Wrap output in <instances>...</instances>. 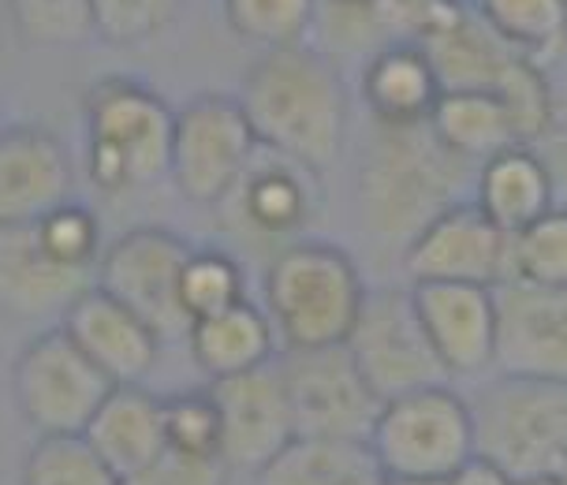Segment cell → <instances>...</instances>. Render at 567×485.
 <instances>
[{"mask_svg": "<svg viewBox=\"0 0 567 485\" xmlns=\"http://www.w3.org/2000/svg\"><path fill=\"white\" fill-rule=\"evenodd\" d=\"M239 105L258 143L310 172H326L348 143V86L337 60L313 45L258 53L239 90Z\"/></svg>", "mask_w": 567, "mask_h": 485, "instance_id": "obj_1", "label": "cell"}, {"mask_svg": "<svg viewBox=\"0 0 567 485\" xmlns=\"http://www.w3.org/2000/svg\"><path fill=\"white\" fill-rule=\"evenodd\" d=\"M467 184H474V168L452 157L425 124H373L359 168V209L373 236L408 247L433 217L463 202L460 190Z\"/></svg>", "mask_w": 567, "mask_h": 485, "instance_id": "obj_2", "label": "cell"}, {"mask_svg": "<svg viewBox=\"0 0 567 485\" xmlns=\"http://www.w3.org/2000/svg\"><path fill=\"white\" fill-rule=\"evenodd\" d=\"M261 291L280 351L348 343L370 296L354 258L329 239L284 242L269 261Z\"/></svg>", "mask_w": 567, "mask_h": 485, "instance_id": "obj_3", "label": "cell"}, {"mask_svg": "<svg viewBox=\"0 0 567 485\" xmlns=\"http://www.w3.org/2000/svg\"><path fill=\"white\" fill-rule=\"evenodd\" d=\"M176 109L124 75L97 79L83 94V154L101 195H131L168 179Z\"/></svg>", "mask_w": 567, "mask_h": 485, "instance_id": "obj_4", "label": "cell"}, {"mask_svg": "<svg viewBox=\"0 0 567 485\" xmlns=\"http://www.w3.org/2000/svg\"><path fill=\"white\" fill-rule=\"evenodd\" d=\"M467 403L474 456L519 485L560 478L567 467V381L493 373Z\"/></svg>", "mask_w": 567, "mask_h": 485, "instance_id": "obj_5", "label": "cell"}, {"mask_svg": "<svg viewBox=\"0 0 567 485\" xmlns=\"http://www.w3.org/2000/svg\"><path fill=\"white\" fill-rule=\"evenodd\" d=\"M367 448L389 482H449L474 460L471 403L452 385L384 400Z\"/></svg>", "mask_w": 567, "mask_h": 485, "instance_id": "obj_6", "label": "cell"}, {"mask_svg": "<svg viewBox=\"0 0 567 485\" xmlns=\"http://www.w3.org/2000/svg\"><path fill=\"white\" fill-rule=\"evenodd\" d=\"M116 385L90 362L64 326L30 337L12 362V400L38 437L83 433Z\"/></svg>", "mask_w": 567, "mask_h": 485, "instance_id": "obj_7", "label": "cell"}, {"mask_svg": "<svg viewBox=\"0 0 567 485\" xmlns=\"http://www.w3.org/2000/svg\"><path fill=\"white\" fill-rule=\"evenodd\" d=\"M258 149L261 143L239 97L198 94L176 109L168 179L190 206H220Z\"/></svg>", "mask_w": 567, "mask_h": 485, "instance_id": "obj_8", "label": "cell"}, {"mask_svg": "<svg viewBox=\"0 0 567 485\" xmlns=\"http://www.w3.org/2000/svg\"><path fill=\"white\" fill-rule=\"evenodd\" d=\"M195 242L172 228H131L101 250L94 285L131 307L161 343L187 340L190 321L179 307V272Z\"/></svg>", "mask_w": 567, "mask_h": 485, "instance_id": "obj_9", "label": "cell"}, {"mask_svg": "<svg viewBox=\"0 0 567 485\" xmlns=\"http://www.w3.org/2000/svg\"><path fill=\"white\" fill-rule=\"evenodd\" d=\"M284 392L291 403L299 437L362 441L378 422L381 396L362 378L359 362L343 348L280 351L277 359Z\"/></svg>", "mask_w": 567, "mask_h": 485, "instance_id": "obj_10", "label": "cell"}, {"mask_svg": "<svg viewBox=\"0 0 567 485\" xmlns=\"http://www.w3.org/2000/svg\"><path fill=\"white\" fill-rule=\"evenodd\" d=\"M343 348L359 362L362 378L378 392L381 403L392 396L430 385H449V370L441 367L437 351L425 337L419 310H414L411 288H381L370 291L359 326Z\"/></svg>", "mask_w": 567, "mask_h": 485, "instance_id": "obj_11", "label": "cell"}, {"mask_svg": "<svg viewBox=\"0 0 567 485\" xmlns=\"http://www.w3.org/2000/svg\"><path fill=\"white\" fill-rule=\"evenodd\" d=\"M411 285H482L512 280V236H504L474 202H455L403 247Z\"/></svg>", "mask_w": 567, "mask_h": 485, "instance_id": "obj_12", "label": "cell"}, {"mask_svg": "<svg viewBox=\"0 0 567 485\" xmlns=\"http://www.w3.org/2000/svg\"><path fill=\"white\" fill-rule=\"evenodd\" d=\"M209 389L220 411V463L231 474H261L299 437L277 362L228 381H209Z\"/></svg>", "mask_w": 567, "mask_h": 485, "instance_id": "obj_13", "label": "cell"}, {"mask_svg": "<svg viewBox=\"0 0 567 485\" xmlns=\"http://www.w3.org/2000/svg\"><path fill=\"white\" fill-rule=\"evenodd\" d=\"M411 299L449 378H482L496 370V288L411 285Z\"/></svg>", "mask_w": 567, "mask_h": 485, "instance_id": "obj_14", "label": "cell"}, {"mask_svg": "<svg viewBox=\"0 0 567 485\" xmlns=\"http://www.w3.org/2000/svg\"><path fill=\"white\" fill-rule=\"evenodd\" d=\"M496 373L567 381V288H496Z\"/></svg>", "mask_w": 567, "mask_h": 485, "instance_id": "obj_15", "label": "cell"}, {"mask_svg": "<svg viewBox=\"0 0 567 485\" xmlns=\"http://www.w3.org/2000/svg\"><path fill=\"white\" fill-rule=\"evenodd\" d=\"M75 190L64 143L45 124H4L0 131V228L53 214Z\"/></svg>", "mask_w": 567, "mask_h": 485, "instance_id": "obj_16", "label": "cell"}, {"mask_svg": "<svg viewBox=\"0 0 567 485\" xmlns=\"http://www.w3.org/2000/svg\"><path fill=\"white\" fill-rule=\"evenodd\" d=\"M60 326L113 385H142V378L157 362V332L135 310L113 299L109 291H101L97 285L71 302Z\"/></svg>", "mask_w": 567, "mask_h": 485, "instance_id": "obj_17", "label": "cell"}, {"mask_svg": "<svg viewBox=\"0 0 567 485\" xmlns=\"http://www.w3.org/2000/svg\"><path fill=\"white\" fill-rule=\"evenodd\" d=\"M313 179L318 172L261 146L220 209H228V217H236V225L250 236L302 239V228L313 217Z\"/></svg>", "mask_w": 567, "mask_h": 485, "instance_id": "obj_18", "label": "cell"}, {"mask_svg": "<svg viewBox=\"0 0 567 485\" xmlns=\"http://www.w3.org/2000/svg\"><path fill=\"white\" fill-rule=\"evenodd\" d=\"M94 288V277L75 272L49 255L38 225L0 228V310L16 321L68 314V307Z\"/></svg>", "mask_w": 567, "mask_h": 485, "instance_id": "obj_19", "label": "cell"}, {"mask_svg": "<svg viewBox=\"0 0 567 485\" xmlns=\"http://www.w3.org/2000/svg\"><path fill=\"white\" fill-rule=\"evenodd\" d=\"M422 49L437 68L444 90H474V94L504 97L534 68L530 60L504 45L474 8H467L449 30L422 42Z\"/></svg>", "mask_w": 567, "mask_h": 485, "instance_id": "obj_20", "label": "cell"}, {"mask_svg": "<svg viewBox=\"0 0 567 485\" xmlns=\"http://www.w3.org/2000/svg\"><path fill=\"white\" fill-rule=\"evenodd\" d=\"M83 437L120 478H131L168 456L165 400L142 385H116L90 419Z\"/></svg>", "mask_w": 567, "mask_h": 485, "instance_id": "obj_21", "label": "cell"}, {"mask_svg": "<svg viewBox=\"0 0 567 485\" xmlns=\"http://www.w3.org/2000/svg\"><path fill=\"white\" fill-rule=\"evenodd\" d=\"M362 101L373 124L384 127H422L444 94L437 68L414 42H389L370 53L362 68Z\"/></svg>", "mask_w": 567, "mask_h": 485, "instance_id": "obj_22", "label": "cell"}, {"mask_svg": "<svg viewBox=\"0 0 567 485\" xmlns=\"http://www.w3.org/2000/svg\"><path fill=\"white\" fill-rule=\"evenodd\" d=\"M474 206L504 236H519L556 206V179L534 146H508L474 168Z\"/></svg>", "mask_w": 567, "mask_h": 485, "instance_id": "obj_23", "label": "cell"}, {"mask_svg": "<svg viewBox=\"0 0 567 485\" xmlns=\"http://www.w3.org/2000/svg\"><path fill=\"white\" fill-rule=\"evenodd\" d=\"M187 348L195 367L209 381H228L239 378V373L266 370L280 359L277 329H272L266 307H255L250 299L195 321L187 332Z\"/></svg>", "mask_w": 567, "mask_h": 485, "instance_id": "obj_24", "label": "cell"}, {"mask_svg": "<svg viewBox=\"0 0 567 485\" xmlns=\"http://www.w3.org/2000/svg\"><path fill=\"white\" fill-rule=\"evenodd\" d=\"M425 127L452 157L467 161L471 168L504 154L508 146H519L515 124L501 97L474 94V90H444Z\"/></svg>", "mask_w": 567, "mask_h": 485, "instance_id": "obj_25", "label": "cell"}, {"mask_svg": "<svg viewBox=\"0 0 567 485\" xmlns=\"http://www.w3.org/2000/svg\"><path fill=\"white\" fill-rule=\"evenodd\" d=\"M384 478L362 441L296 437L266 471L258 485H370Z\"/></svg>", "mask_w": 567, "mask_h": 485, "instance_id": "obj_26", "label": "cell"}, {"mask_svg": "<svg viewBox=\"0 0 567 485\" xmlns=\"http://www.w3.org/2000/svg\"><path fill=\"white\" fill-rule=\"evenodd\" d=\"M482 23L530 64H549L567 45V0H474Z\"/></svg>", "mask_w": 567, "mask_h": 485, "instance_id": "obj_27", "label": "cell"}, {"mask_svg": "<svg viewBox=\"0 0 567 485\" xmlns=\"http://www.w3.org/2000/svg\"><path fill=\"white\" fill-rule=\"evenodd\" d=\"M220 4L231 34L261 53L310 45L318 0H220Z\"/></svg>", "mask_w": 567, "mask_h": 485, "instance_id": "obj_28", "label": "cell"}, {"mask_svg": "<svg viewBox=\"0 0 567 485\" xmlns=\"http://www.w3.org/2000/svg\"><path fill=\"white\" fill-rule=\"evenodd\" d=\"M124 478L90 448L83 433L38 437L27 448L19 485H120Z\"/></svg>", "mask_w": 567, "mask_h": 485, "instance_id": "obj_29", "label": "cell"}, {"mask_svg": "<svg viewBox=\"0 0 567 485\" xmlns=\"http://www.w3.org/2000/svg\"><path fill=\"white\" fill-rule=\"evenodd\" d=\"M243 299H247V277H243V266L228 250L217 247L190 250L187 266L179 272V307H184L190 326L236 307Z\"/></svg>", "mask_w": 567, "mask_h": 485, "instance_id": "obj_30", "label": "cell"}, {"mask_svg": "<svg viewBox=\"0 0 567 485\" xmlns=\"http://www.w3.org/2000/svg\"><path fill=\"white\" fill-rule=\"evenodd\" d=\"M16 34L38 49H71L97 38L90 0H4Z\"/></svg>", "mask_w": 567, "mask_h": 485, "instance_id": "obj_31", "label": "cell"}, {"mask_svg": "<svg viewBox=\"0 0 567 485\" xmlns=\"http://www.w3.org/2000/svg\"><path fill=\"white\" fill-rule=\"evenodd\" d=\"M512 280L534 288H567V206L512 236Z\"/></svg>", "mask_w": 567, "mask_h": 485, "instance_id": "obj_32", "label": "cell"}, {"mask_svg": "<svg viewBox=\"0 0 567 485\" xmlns=\"http://www.w3.org/2000/svg\"><path fill=\"white\" fill-rule=\"evenodd\" d=\"M168 452L190 460H220V411L213 389H187L165 396Z\"/></svg>", "mask_w": 567, "mask_h": 485, "instance_id": "obj_33", "label": "cell"}, {"mask_svg": "<svg viewBox=\"0 0 567 485\" xmlns=\"http://www.w3.org/2000/svg\"><path fill=\"white\" fill-rule=\"evenodd\" d=\"M38 225V236H42L45 250L53 255L60 266L75 269V272H86L94 277L97 272V261H101V225L97 217L90 214L86 206L79 202H64L53 214H45Z\"/></svg>", "mask_w": 567, "mask_h": 485, "instance_id": "obj_34", "label": "cell"}, {"mask_svg": "<svg viewBox=\"0 0 567 485\" xmlns=\"http://www.w3.org/2000/svg\"><path fill=\"white\" fill-rule=\"evenodd\" d=\"M97 38L109 45H142L179 16L184 0H90Z\"/></svg>", "mask_w": 567, "mask_h": 485, "instance_id": "obj_35", "label": "cell"}, {"mask_svg": "<svg viewBox=\"0 0 567 485\" xmlns=\"http://www.w3.org/2000/svg\"><path fill=\"white\" fill-rule=\"evenodd\" d=\"M378 23L389 42H430L467 12V0H378Z\"/></svg>", "mask_w": 567, "mask_h": 485, "instance_id": "obj_36", "label": "cell"}, {"mask_svg": "<svg viewBox=\"0 0 567 485\" xmlns=\"http://www.w3.org/2000/svg\"><path fill=\"white\" fill-rule=\"evenodd\" d=\"M228 467L220 460H190V456H161L154 467L131 474L120 485H228Z\"/></svg>", "mask_w": 567, "mask_h": 485, "instance_id": "obj_37", "label": "cell"}, {"mask_svg": "<svg viewBox=\"0 0 567 485\" xmlns=\"http://www.w3.org/2000/svg\"><path fill=\"white\" fill-rule=\"evenodd\" d=\"M538 154L545 157L549 165L556 187L567 184V94L556 97V109H553V124H549V135L542 138V149Z\"/></svg>", "mask_w": 567, "mask_h": 485, "instance_id": "obj_38", "label": "cell"}, {"mask_svg": "<svg viewBox=\"0 0 567 485\" xmlns=\"http://www.w3.org/2000/svg\"><path fill=\"white\" fill-rule=\"evenodd\" d=\"M444 485H519V482H512L508 474H504V471H496L493 463H485V460L474 456V460L467 463V467H460V471H455L452 478L444 482Z\"/></svg>", "mask_w": 567, "mask_h": 485, "instance_id": "obj_39", "label": "cell"}, {"mask_svg": "<svg viewBox=\"0 0 567 485\" xmlns=\"http://www.w3.org/2000/svg\"><path fill=\"white\" fill-rule=\"evenodd\" d=\"M332 4H348V8H373L378 0H332Z\"/></svg>", "mask_w": 567, "mask_h": 485, "instance_id": "obj_40", "label": "cell"}, {"mask_svg": "<svg viewBox=\"0 0 567 485\" xmlns=\"http://www.w3.org/2000/svg\"><path fill=\"white\" fill-rule=\"evenodd\" d=\"M526 485H560V478H545V482H526Z\"/></svg>", "mask_w": 567, "mask_h": 485, "instance_id": "obj_41", "label": "cell"}, {"mask_svg": "<svg viewBox=\"0 0 567 485\" xmlns=\"http://www.w3.org/2000/svg\"><path fill=\"white\" fill-rule=\"evenodd\" d=\"M0 131H4V101H0Z\"/></svg>", "mask_w": 567, "mask_h": 485, "instance_id": "obj_42", "label": "cell"}, {"mask_svg": "<svg viewBox=\"0 0 567 485\" xmlns=\"http://www.w3.org/2000/svg\"><path fill=\"white\" fill-rule=\"evenodd\" d=\"M560 485H567V467H564V474H560Z\"/></svg>", "mask_w": 567, "mask_h": 485, "instance_id": "obj_43", "label": "cell"}]
</instances>
